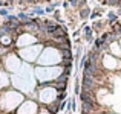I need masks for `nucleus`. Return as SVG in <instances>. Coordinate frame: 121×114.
I'll list each match as a JSON object with an SVG mask.
<instances>
[{"label": "nucleus", "instance_id": "obj_4", "mask_svg": "<svg viewBox=\"0 0 121 114\" xmlns=\"http://www.w3.org/2000/svg\"><path fill=\"white\" fill-rule=\"evenodd\" d=\"M17 18H18V21H20L22 24H28L31 21V17H29V14L28 12H25V11H20L17 14Z\"/></svg>", "mask_w": 121, "mask_h": 114}, {"label": "nucleus", "instance_id": "obj_7", "mask_svg": "<svg viewBox=\"0 0 121 114\" xmlns=\"http://www.w3.org/2000/svg\"><path fill=\"white\" fill-rule=\"evenodd\" d=\"M9 14H11V11H9L8 8H0V17L2 18H5L6 15H9Z\"/></svg>", "mask_w": 121, "mask_h": 114}, {"label": "nucleus", "instance_id": "obj_6", "mask_svg": "<svg viewBox=\"0 0 121 114\" xmlns=\"http://www.w3.org/2000/svg\"><path fill=\"white\" fill-rule=\"evenodd\" d=\"M81 91V82H80V78H75V85H74V93L75 96H78Z\"/></svg>", "mask_w": 121, "mask_h": 114}, {"label": "nucleus", "instance_id": "obj_5", "mask_svg": "<svg viewBox=\"0 0 121 114\" xmlns=\"http://www.w3.org/2000/svg\"><path fill=\"white\" fill-rule=\"evenodd\" d=\"M118 20H120V18H118V15H117L115 11H109V12H107V21H106V23L109 24V26H112V24L117 23Z\"/></svg>", "mask_w": 121, "mask_h": 114}, {"label": "nucleus", "instance_id": "obj_1", "mask_svg": "<svg viewBox=\"0 0 121 114\" xmlns=\"http://www.w3.org/2000/svg\"><path fill=\"white\" fill-rule=\"evenodd\" d=\"M40 105H37L35 100H26L20 105L17 114H39Z\"/></svg>", "mask_w": 121, "mask_h": 114}, {"label": "nucleus", "instance_id": "obj_2", "mask_svg": "<svg viewBox=\"0 0 121 114\" xmlns=\"http://www.w3.org/2000/svg\"><path fill=\"white\" fill-rule=\"evenodd\" d=\"M83 40L86 41V43L89 44H94V30H92L91 26H87V24H84L83 26Z\"/></svg>", "mask_w": 121, "mask_h": 114}, {"label": "nucleus", "instance_id": "obj_9", "mask_svg": "<svg viewBox=\"0 0 121 114\" xmlns=\"http://www.w3.org/2000/svg\"><path fill=\"white\" fill-rule=\"evenodd\" d=\"M80 34H81V29H78V30H75V32L72 34V37H74V38H77L78 35H80Z\"/></svg>", "mask_w": 121, "mask_h": 114}, {"label": "nucleus", "instance_id": "obj_8", "mask_svg": "<svg viewBox=\"0 0 121 114\" xmlns=\"http://www.w3.org/2000/svg\"><path fill=\"white\" fill-rule=\"evenodd\" d=\"M54 11H55V8H54L51 3L46 6V8H44V14H54Z\"/></svg>", "mask_w": 121, "mask_h": 114}, {"label": "nucleus", "instance_id": "obj_3", "mask_svg": "<svg viewBox=\"0 0 121 114\" xmlns=\"http://www.w3.org/2000/svg\"><path fill=\"white\" fill-rule=\"evenodd\" d=\"M91 12H92V9L89 8L87 5L83 6V8H80V9H78V17H80V20H87V18L91 17Z\"/></svg>", "mask_w": 121, "mask_h": 114}]
</instances>
